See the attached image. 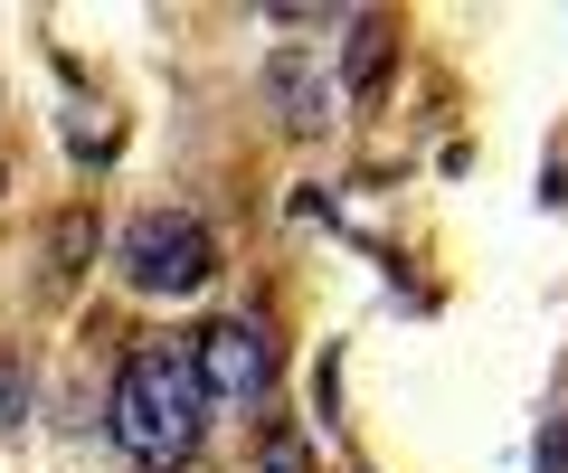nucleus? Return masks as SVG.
<instances>
[{
  "label": "nucleus",
  "instance_id": "1",
  "mask_svg": "<svg viewBox=\"0 0 568 473\" xmlns=\"http://www.w3.org/2000/svg\"><path fill=\"white\" fill-rule=\"evenodd\" d=\"M104 426H114V445L133 454V464H152V473L190 464V445H200V426H209V389H200V370H190V350H133L114 370Z\"/></svg>",
  "mask_w": 568,
  "mask_h": 473
},
{
  "label": "nucleus",
  "instance_id": "2",
  "mask_svg": "<svg viewBox=\"0 0 568 473\" xmlns=\"http://www.w3.org/2000/svg\"><path fill=\"white\" fill-rule=\"evenodd\" d=\"M114 266H123V285H133V294L181 304V294H200L209 275H219V237H209L200 208H142V218L123 227Z\"/></svg>",
  "mask_w": 568,
  "mask_h": 473
},
{
  "label": "nucleus",
  "instance_id": "3",
  "mask_svg": "<svg viewBox=\"0 0 568 473\" xmlns=\"http://www.w3.org/2000/svg\"><path fill=\"white\" fill-rule=\"evenodd\" d=\"M190 370H200L209 408H256L275 379V341H265V322H209L190 341Z\"/></svg>",
  "mask_w": 568,
  "mask_h": 473
},
{
  "label": "nucleus",
  "instance_id": "4",
  "mask_svg": "<svg viewBox=\"0 0 568 473\" xmlns=\"http://www.w3.org/2000/svg\"><path fill=\"white\" fill-rule=\"evenodd\" d=\"M256 85H265V104H275L284 133H323L332 114H342V85L323 76V58H313V48H275Z\"/></svg>",
  "mask_w": 568,
  "mask_h": 473
},
{
  "label": "nucleus",
  "instance_id": "5",
  "mask_svg": "<svg viewBox=\"0 0 568 473\" xmlns=\"http://www.w3.org/2000/svg\"><path fill=\"white\" fill-rule=\"evenodd\" d=\"M388 48H398L388 20H351V48H342V85H351V95H379V85H388Z\"/></svg>",
  "mask_w": 568,
  "mask_h": 473
},
{
  "label": "nucleus",
  "instance_id": "6",
  "mask_svg": "<svg viewBox=\"0 0 568 473\" xmlns=\"http://www.w3.org/2000/svg\"><path fill=\"white\" fill-rule=\"evenodd\" d=\"M48 256H58L48 275H85V256H95V218H85V208H67V218L48 227Z\"/></svg>",
  "mask_w": 568,
  "mask_h": 473
},
{
  "label": "nucleus",
  "instance_id": "7",
  "mask_svg": "<svg viewBox=\"0 0 568 473\" xmlns=\"http://www.w3.org/2000/svg\"><path fill=\"white\" fill-rule=\"evenodd\" d=\"M256 473H313V435L265 426V435H256Z\"/></svg>",
  "mask_w": 568,
  "mask_h": 473
},
{
  "label": "nucleus",
  "instance_id": "8",
  "mask_svg": "<svg viewBox=\"0 0 568 473\" xmlns=\"http://www.w3.org/2000/svg\"><path fill=\"white\" fill-rule=\"evenodd\" d=\"M20 417H29V379H20V360L0 350V426H20Z\"/></svg>",
  "mask_w": 568,
  "mask_h": 473
},
{
  "label": "nucleus",
  "instance_id": "9",
  "mask_svg": "<svg viewBox=\"0 0 568 473\" xmlns=\"http://www.w3.org/2000/svg\"><path fill=\"white\" fill-rule=\"evenodd\" d=\"M540 473H568V426H549V435H540Z\"/></svg>",
  "mask_w": 568,
  "mask_h": 473
}]
</instances>
